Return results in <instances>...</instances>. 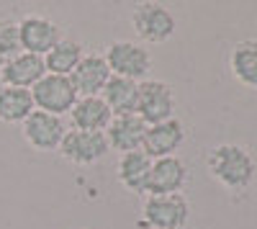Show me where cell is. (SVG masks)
I'll list each match as a JSON object with an SVG mask.
<instances>
[{
  "mask_svg": "<svg viewBox=\"0 0 257 229\" xmlns=\"http://www.w3.org/2000/svg\"><path fill=\"white\" fill-rule=\"evenodd\" d=\"M85 57V49L72 39H62L59 44L44 57V65H47V72L49 75H62V77H70L77 65Z\"/></svg>",
  "mask_w": 257,
  "mask_h": 229,
  "instance_id": "20",
  "label": "cell"
},
{
  "mask_svg": "<svg viewBox=\"0 0 257 229\" xmlns=\"http://www.w3.org/2000/svg\"><path fill=\"white\" fill-rule=\"evenodd\" d=\"M31 98H34L36 111L54 113V116L70 113L72 106L77 103V93L72 88V80L62 77V75H49V72L31 88Z\"/></svg>",
  "mask_w": 257,
  "mask_h": 229,
  "instance_id": "6",
  "label": "cell"
},
{
  "mask_svg": "<svg viewBox=\"0 0 257 229\" xmlns=\"http://www.w3.org/2000/svg\"><path fill=\"white\" fill-rule=\"evenodd\" d=\"M185 185H188V165L178 155L152 160V170H149V180H147V196L183 193Z\"/></svg>",
  "mask_w": 257,
  "mask_h": 229,
  "instance_id": "10",
  "label": "cell"
},
{
  "mask_svg": "<svg viewBox=\"0 0 257 229\" xmlns=\"http://www.w3.org/2000/svg\"><path fill=\"white\" fill-rule=\"evenodd\" d=\"M100 98L105 100V106L111 108V113H113V116H128V113H137L139 82L111 75V80L105 82V88H103Z\"/></svg>",
  "mask_w": 257,
  "mask_h": 229,
  "instance_id": "17",
  "label": "cell"
},
{
  "mask_svg": "<svg viewBox=\"0 0 257 229\" xmlns=\"http://www.w3.org/2000/svg\"><path fill=\"white\" fill-rule=\"evenodd\" d=\"M149 170H152V160H149L142 150L139 152H126L116 162V178L123 188L132 191V193H147Z\"/></svg>",
  "mask_w": 257,
  "mask_h": 229,
  "instance_id": "16",
  "label": "cell"
},
{
  "mask_svg": "<svg viewBox=\"0 0 257 229\" xmlns=\"http://www.w3.org/2000/svg\"><path fill=\"white\" fill-rule=\"evenodd\" d=\"M111 121H113V113L100 95L77 98V103L70 111L72 129H80V132H105Z\"/></svg>",
  "mask_w": 257,
  "mask_h": 229,
  "instance_id": "15",
  "label": "cell"
},
{
  "mask_svg": "<svg viewBox=\"0 0 257 229\" xmlns=\"http://www.w3.org/2000/svg\"><path fill=\"white\" fill-rule=\"evenodd\" d=\"M103 57L108 62L111 75L134 82L147 80L149 70H152V54L144 44H137V41H113Z\"/></svg>",
  "mask_w": 257,
  "mask_h": 229,
  "instance_id": "3",
  "label": "cell"
},
{
  "mask_svg": "<svg viewBox=\"0 0 257 229\" xmlns=\"http://www.w3.org/2000/svg\"><path fill=\"white\" fill-rule=\"evenodd\" d=\"M185 142V127L180 119H170L162 124H152L144 132L142 142V152L149 160H162V157H173Z\"/></svg>",
  "mask_w": 257,
  "mask_h": 229,
  "instance_id": "11",
  "label": "cell"
},
{
  "mask_svg": "<svg viewBox=\"0 0 257 229\" xmlns=\"http://www.w3.org/2000/svg\"><path fill=\"white\" fill-rule=\"evenodd\" d=\"M67 162L88 168V165L100 162L108 155V142L103 132H80V129H67L59 150H57Z\"/></svg>",
  "mask_w": 257,
  "mask_h": 229,
  "instance_id": "8",
  "label": "cell"
},
{
  "mask_svg": "<svg viewBox=\"0 0 257 229\" xmlns=\"http://www.w3.org/2000/svg\"><path fill=\"white\" fill-rule=\"evenodd\" d=\"M21 52L18 21H0V67Z\"/></svg>",
  "mask_w": 257,
  "mask_h": 229,
  "instance_id": "21",
  "label": "cell"
},
{
  "mask_svg": "<svg viewBox=\"0 0 257 229\" xmlns=\"http://www.w3.org/2000/svg\"><path fill=\"white\" fill-rule=\"evenodd\" d=\"M132 26L134 34L147 44H162V41L173 39L178 21L173 11L162 3H137L132 11Z\"/></svg>",
  "mask_w": 257,
  "mask_h": 229,
  "instance_id": "2",
  "label": "cell"
},
{
  "mask_svg": "<svg viewBox=\"0 0 257 229\" xmlns=\"http://www.w3.org/2000/svg\"><path fill=\"white\" fill-rule=\"evenodd\" d=\"M44 75H47L44 57L29 54V52H18L11 62H6V65L0 67V85L31 90Z\"/></svg>",
  "mask_w": 257,
  "mask_h": 229,
  "instance_id": "12",
  "label": "cell"
},
{
  "mask_svg": "<svg viewBox=\"0 0 257 229\" xmlns=\"http://www.w3.org/2000/svg\"><path fill=\"white\" fill-rule=\"evenodd\" d=\"M142 216L149 229H183L190 219V203L183 193L173 196H147Z\"/></svg>",
  "mask_w": 257,
  "mask_h": 229,
  "instance_id": "4",
  "label": "cell"
},
{
  "mask_svg": "<svg viewBox=\"0 0 257 229\" xmlns=\"http://www.w3.org/2000/svg\"><path fill=\"white\" fill-rule=\"evenodd\" d=\"M64 39L59 24H54L52 18L47 16H24L18 21V41H21V52H29V54H39V57H47L59 41Z\"/></svg>",
  "mask_w": 257,
  "mask_h": 229,
  "instance_id": "7",
  "label": "cell"
},
{
  "mask_svg": "<svg viewBox=\"0 0 257 229\" xmlns=\"http://www.w3.org/2000/svg\"><path fill=\"white\" fill-rule=\"evenodd\" d=\"M137 116L152 127L175 119V93L162 80H142L139 82V100H137Z\"/></svg>",
  "mask_w": 257,
  "mask_h": 229,
  "instance_id": "5",
  "label": "cell"
},
{
  "mask_svg": "<svg viewBox=\"0 0 257 229\" xmlns=\"http://www.w3.org/2000/svg\"><path fill=\"white\" fill-rule=\"evenodd\" d=\"M72 80V88L77 93V98L85 95H100L105 82L111 80V70H108V62H105L103 54H85L82 62L77 65V70L70 75Z\"/></svg>",
  "mask_w": 257,
  "mask_h": 229,
  "instance_id": "14",
  "label": "cell"
},
{
  "mask_svg": "<svg viewBox=\"0 0 257 229\" xmlns=\"http://www.w3.org/2000/svg\"><path fill=\"white\" fill-rule=\"evenodd\" d=\"M31 90L0 85V121L3 124H24L34 113Z\"/></svg>",
  "mask_w": 257,
  "mask_h": 229,
  "instance_id": "19",
  "label": "cell"
},
{
  "mask_svg": "<svg viewBox=\"0 0 257 229\" xmlns=\"http://www.w3.org/2000/svg\"><path fill=\"white\" fill-rule=\"evenodd\" d=\"M229 70L244 88H257V41L244 39L229 54Z\"/></svg>",
  "mask_w": 257,
  "mask_h": 229,
  "instance_id": "18",
  "label": "cell"
},
{
  "mask_svg": "<svg viewBox=\"0 0 257 229\" xmlns=\"http://www.w3.org/2000/svg\"><path fill=\"white\" fill-rule=\"evenodd\" d=\"M21 134H24L29 147H34L36 152H54V150H59L64 134H67V127H64L62 116L34 111L21 124Z\"/></svg>",
  "mask_w": 257,
  "mask_h": 229,
  "instance_id": "9",
  "label": "cell"
},
{
  "mask_svg": "<svg viewBox=\"0 0 257 229\" xmlns=\"http://www.w3.org/2000/svg\"><path fill=\"white\" fill-rule=\"evenodd\" d=\"M144 132H147V124L137 113H128V116H113V121L108 124V129L103 134H105V142H108V150L126 155V152L142 150Z\"/></svg>",
  "mask_w": 257,
  "mask_h": 229,
  "instance_id": "13",
  "label": "cell"
},
{
  "mask_svg": "<svg viewBox=\"0 0 257 229\" xmlns=\"http://www.w3.org/2000/svg\"><path fill=\"white\" fill-rule=\"evenodd\" d=\"M206 168L211 173V178L219 185H224L226 191H244L252 185L257 165L249 155V150H244L242 144H216L213 150H208L206 157Z\"/></svg>",
  "mask_w": 257,
  "mask_h": 229,
  "instance_id": "1",
  "label": "cell"
}]
</instances>
